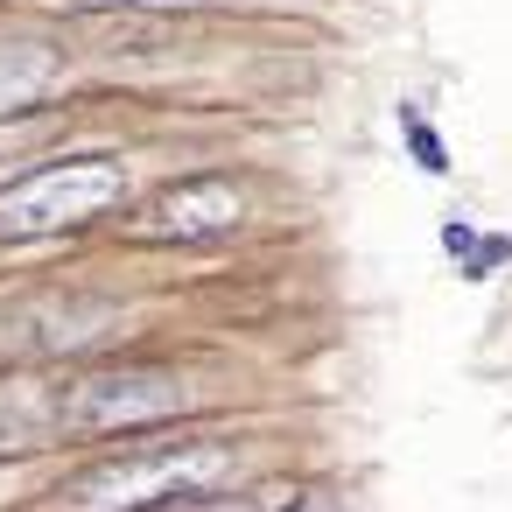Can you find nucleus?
Instances as JSON below:
<instances>
[{"label": "nucleus", "instance_id": "7ed1b4c3", "mask_svg": "<svg viewBox=\"0 0 512 512\" xmlns=\"http://www.w3.org/2000/svg\"><path fill=\"white\" fill-rule=\"evenodd\" d=\"M127 197V169L106 155L85 162H50L22 183L0 190V239H43V232H71L99 211H113Z\"/></svg>", "mask_w": 512, "mask_h": 512}, {"label": "nucleus", "instance_id": "0eeeda50", "mask_svg": "<svg viewBox=\"0 0 512 512\" xmlns=\"http://www.w3.org/2000/svg\"><path fill=\"white\" fill-rule=\"evenodd\" d=\"M50 428H64L50 393H36V386H8V393H0V449H36Z\"/></svg>", "mask_w": 512, "mask_h": 512}, {"label": "nucleus", "instance_id": "6e6552de", "mask_svg": "<svg viewBox=\"0 0 512 512\" xmlns=\"http://www.w3.org/2000/svg\"><path fill=\"white\" fill-rule=\"evenodd\" d=\"M71 15H183V8H211V0H50Z\"/></svg>", "mask_w": 512, "mask_h": 512}, {"label": "nucleus", "instance_id": "f03ea898", "mask_svg": "<svg viewBox=\"0 0 512 512\" xmlns=\"http://www.w3.org/2000/svg\"><path fill=\"white\" fill-rule=\"evenodd\" d=\"M190 407H197L190 379H176L162 365H106V372H85L57 393L64 435H127V428L176 421Z\"/></svg>", "mask_w": 512, "mask_h": 512}, {"label": "nucleus", "instance_id": "423d86ee", "mask_svg": "<svg viewBox=\"0 0 512 512\" xmlns=\"http://www.w3.org/2000/svg\"><path fill=\"white\" fill-rule=\"evenodd\" d=\"M113 323H120V309L106 295H50L22 316V344L29 351H78V344L106 337Z\"/></svg>", "mask_w": 512, "mask_h": 512}, {"label": "nucleus", "instance_id": "20e7f679", "mask_svg": "<svg viewBox=\"0 0 512 512\" xmlns=\"http://www.w3.org/2000/svg\"><path fill=\"white\" fill-rule=\"evenodd\" d=\"M246 218V190L225 183V176H190V183H169L155 190V204L141 211V239H162V246H204V239H225L232 225Z\"/></svg>", "mask_w": 512, "mask_h": 512}, {"label": "nucleus", "instance_id": "39448f33", "mask_svg": "<svg viewBox=\"0 0 512 512\" xmlns=\"http://www.w3.org/2000/svg\"><path fill=\"white\" fill-rule=\"evenodd\" d=\"M64 78V50L22 22H0V120L29 113L36 99H50Z\"/></svg>", "mask_w": 512, "mask_h": 512}, {"label": "nucleus", "instance_id": "f257e3e1", "mask_svg": "<svg viewBox=\"0 0 512 512\" xmlns=\"http://www.w3.org/2000/svg\"><path fill=\"white\" fill-rule=\"evenodd\" d=\"M225 477H232L225 442H169V449H134V456L78 470L43 512H169L218 491Z\"/></svg>", "mask_w": 512, "mask_h": 512}]
</instances>
